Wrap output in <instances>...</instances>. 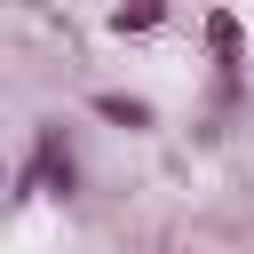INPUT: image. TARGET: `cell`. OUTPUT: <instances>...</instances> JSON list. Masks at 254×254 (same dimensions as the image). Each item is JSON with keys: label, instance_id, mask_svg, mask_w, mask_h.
Returning <instances> with one entry per match:
<instances>
[{"label": "cell", "instance_id": "7a4b0ae2", "mask_svg": "<svg viewBox=\"0 0 254 254\" xmlns=\"http://www.w3.org/2000/svg\"><path fill=\"white\" fill-rule=\"evenodd\" d=\"M206 64L222 71V87H238L246 79V64H254V40H246V24H238V8H206Z\"/></svg>", "mask_w": 254, "mask_h": 254}, {"label": "cell", "instance_id": "6da1fadb", "mask_svg": "<svg viewBox=\"0 0 254 254\" xmlns=\"http://www.w3.org/2000/svg\"><path fill=\"white\" fill-rule=\"evenodd\" d=\"M24 159L40 167V190L56 198V206H71L79 198V151H71V135H64V119H32V143H24Z\"/></svg>", "mask_w": 254, "mask_h": 254}, {"label": "cell", "instance_id": "3957f363", "mask_svg": "<svg viewBox=\"0 0 254 254\" xmlns=\"http://www.w3.org/2000/svg\"><path fill=\"white\" fill-rule=\"evenodd\" d=\"M87 111H95L103 127H119V135H151V127H159V103H151V95H127V87H95Z\"/></svg>", "mask_w": 254, "mask_h": 254}, {"label": "cell", "instance_id": "277c9868", "mask_svg": "<svg viewBox=\"0 0 254 254\" xmlns=\"http://www.w3.org/2000/svg\"><path fill=\"white\" fill-rule=\"evenodd\" d=\"M167 16H175V0H119L111 8V32L119 40H151V32H167Z\"/></svg>", "mask_w": 254, "mask_h": 254}, {"label": "cell", "instance_id": "5b68a950", "mask_svg": "<svg viewBox=\"0 0 254 254\" xmlns=\"http://www.w3.org/2000/svg\"><path fill=\"white\" fill-rule=\"evenodd\" d=\"M40 198H48V190H40V167H32V159H16V175H8V206L24 214V206H40Z\"/></svg>", "mask_w": 254, "mask_h": 254}]
</instances>
